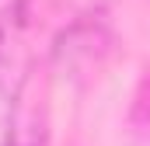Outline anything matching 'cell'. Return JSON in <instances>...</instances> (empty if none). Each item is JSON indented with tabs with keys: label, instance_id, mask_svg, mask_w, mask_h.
Listing matches in <instances>:
<instances>
[{
	"label": "cell",
	"instance_id": "6da1fadb",
	"mask_svg": "<svg viewBox=\"0 0 150 146\" xmlns=\"http://www.w3.org/2000/svg\"><path fill=\"white\" fill-rule=\"evenodd\" d=\"M25 80H28V56L21 38V14L18 7H4L0 11V125L14 118Z\"/></svg>",
	"mask_w": 150,
	"mask_h": 146
},
{
	"label": "cell",
	"instance_id": "7a4b0ae2",
	"mask_svg": "<svg viewBox=\"0 0 150 146\" xmlns=\"http://www.w3.org/2000/svg\"><path fill=\"white\" fill-rule=\"evenodd\" d=\"M4 146H45L38 136H14V139H7Z\"/></svg>",
	"mask_w": 150,
	"mask_h": 146
}]
</instances>
